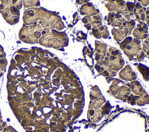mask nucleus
I'll use <instances>...</instances> for the list:
<instances>
[{"label":"nucleus","instance_id":"nucleus-1","mask_svg":"<svg viewBox=\"0 0 149 132\" xmlns=\"http://www.w3.org/2000/svg\"><path fill=\"white\" fill-rule=\"evenodd\" d=\"M94 114V111L93 110H91L90 111V115H93Z\"/></svg>","mask_w":149,"mask_h":132}]
</instances>
